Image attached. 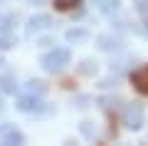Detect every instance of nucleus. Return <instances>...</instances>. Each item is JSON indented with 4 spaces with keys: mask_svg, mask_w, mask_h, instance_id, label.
<instances>
[{
    "mask_svg": "<svg viewBox=\"0 0 148 146\" xmlns=\"http://www.w3.org/2000/svg\"><path fill=\"white\" fill-rule=\"evenodd\" d=\"M69 62H72V55H69L67 47H54V50H49L47 55H42V60H40V64H42L47 72H52V74L67 69Z\"/></svg>",
    "mask_w": 148,
    "mask_h": 146,
    "instance_id": "obj_1",
    "label": "nucleus"
},
{
    "mask_svg": "<svg viewBox=\"0 0 148 146\" xmlns=\"http://www.w3.org/2000/svg\"><path fill=\"white\" fill-rule=\"evenodd\" d=\"M121 121H123V126H126L128 131H138V129H143V124H146V109H143L138 102H131V104L123 107V111H121Z\"/></svg>",
    "mask_w": 148,
    "mask_h": 146,
    "instance_id": "obj_2",
    "label": "nucleus"
},
{
    "mask_svg": "<svg viewBox=\"0 0 148 146\" xmlns=\"http://www.w3.org/2000/svg\"><path fill=\"white\" fill-rule=\"evenodd\" d=\"M0 144L20 146V144H25V136H22V131L15 129L12 124H0Z\"/></svg>",
    "mask_w": 148,
    "mask_h": 146,
    "instance_id": "obj_3",
    "label": "nucleus"
},
{
    "mask_svg": "<svg viewBox=\"0 0 148 146\" xmlns=\"http://www.w3.org/2000/svg\"><path fill=\"white\" fill-rule=\"evenodd\" d=\"M15 107H17L20 111H45V102L40 99L37 94H27V97H20Z\"/></svg>",
    "mask_w": 148,
    "mask_h": 146,
    "instance_id": "obj_4",
    "label": "nucleus"
},
{
    "mask_svg": "<svg viewBox=\"0 0 148 146\" xmlns=\"http://www.w3.org/2000/svg\"><path fill=\"white\" fill-rule=\"evenodd\" d=\"M52 27V17L49 15H32L27 20V35H37L42 30H49Z\"/></svg>",
    "mask_w": 148,
    "mask_h": 146,
    "instance_id": "obj_5",
    "label": "nucleus"
},
{
    "mask_svg": "<svg viewBox=\"0 0 148 146\" xmlns=\"http://www.w3.org/2000/svg\"><path fill=\"white\" fill-rule=\"evenodd\" d=\"M96 45L104 50V52H119L121 50V37H114V35H99L96 37Z\"/></svg>",
    "mask_w": 148,
    "mask_h": 146,
    "instance_id": "obj_6",
    "label": "nucleus"
},
{
    "mask_svg": "<svg viewBox=\"0 0 148 146\" xmlns=\"http://www.w3.org/2000/svg\"><path fill=\"white\" fill-rule=\"evenodd\" d=\"M131 82H133V87H136L138 92L148 94V67H143V69H138V72H133V74H131Z\"/></svg>",
    "mask_w": 148,
    "mask_h": 146,
    "instance_id": "obj_7",
    "label": "nucleus"
},
{
    "mask_svg": "<svg viewBox=\"0 0 148 146\" xmlns=\"http://www.w3.org/2000/svg\"><path fill=\"white\" fill-rule=\"evenodd\" d=\"M99 8H101L104 15H116V12L121 10V0H101Z\"/></svg>",
    "mask_w": 148,
    "mask_h": 146,
    "instance_id": "obj_8",
    "label": "nucleus"
},
{
    "mask_svg": "<svg viewBox=\"0 0 148 146\" xmlns=\"http://www.w3.org/2000/svg\"><path fill=\"white\" fill-rule=\"evenodd\" d=\"M15 77H12V74H3V77H0V89H3V92L5 94H15Z\"/></svg>",
    "mask_w": 148,
    "mask_h": 146,
    "instance_id": "obj_9",
    "label": "nucleus"
},
{
    "mask_svg": "<svg viewBox=\"0 0 148 146\" xmlns=\"http://www.w3.org/2000/svg\"><path fill=\"white\" fill-rule=\"evenodd\" d=\"M89 40V32L86 30H67V42H86Z\"/></svg>",
    "mask_w": 148,
    "mask_h": 146,
    "instance_id": "obj_10",
    "label": "nucleus"
},
{
    "mask_svg": "<svg viewBox=\"0 0 148 146\" xmlns=\"http://www.w3.org/2000/svg\"><path fill=\"white\" fill-rule=\"evenodd\" d=\"M27 92H30V94H37V97H40V94L47 92V84L40 82V79H30V82H27Z\"/></svg>",
    "mask_w": 148,
    "mask_h": 146,
    "instance_id": "obj_11",
    "label": "nucleus"
},
{
    "mask_svg": "<svg viewBox=\"0 0 148 146\" xmlns=\"http://www.w3.org/2000/svg\"><path fill=\"white\" fill-rule=\"evenodd\" d=\"M79 129H82V134H84L86 139H94V136H96V129H94V124H91V121H82Z\"/></svg>",
    "mask_w": 148,
    "mask_h": 146,
    "instance_id": "obj_12",
    "label": "nucleus"
},
{
    "mask_svg": "<svg viewBox=\"0 0 148 146\" xmlns=\"http://www.w3.org/2000/svg\"><path fill=\"white\" fill-rule=\"evenodd\" d=\"M74 5H79V0H54V8L57 10H72Z\"/></svg>",
    "mask_w": 148,
    "mask_h": 146,
    "instance_id": "obj_13",
    "label": "nucleus"
},
{
    "mask_svg": "<svg viewBox=\"0 0 148 146\" xmlns=\"http://www.w3.org/2000/svg\"><path fill=\"white\" fill-rule=\"evenodd\" d=\"M79 72H82V74H94V72H96V62H94V60H84L82 67H79Z\"/></svg>",
    "mask_w": 148,
    "mask_h": 146,
    "instance_id": "obj_14",
    "label": "nucleus"
},
{
    "mask_svg": "<svg viewBox=\"0 0 148 146\" xmlns=\"http://www.w3.org/2000/svg\"><path fill=\"white\" fill-rule=\"evenodd\" d=\"M10 25H12V15H0V35L10 32Z\"/></svg>",
    "mask_w": 148,
    "mask_h": 146,
    "instance_id": "obj_15",
    "label": "nucleus"
},
{
    "mask_svg": "<svg viewBox=\"0 0 148 146\" xmlns=\"http://www.w3.org/2000/svg\"><path fill=\"white\" fill-rule=\"evenodd\" d=\"M15 45V37H10L5 32V35H0V50H10V47Z\"/></svg>",
    "mask_w": 148,
    "mask_h": 146,
    "instance_id": "obj_16",
    "label": "nucleus"
},
{
    "mask_svg": "<svg viewBox=\"0 0 148 146\" xmlns=\"http://www.w3.org/2000/svg\"><path fill=\"white\" fill-rule=\"evenodd\" d=\"M116 84H119V74H114V77L101 79V82H99V87H101V89H109V87H116Z\"/></svg>",
    "mask_w": 148,
    "mask_h": 146,
    "instance_id": "obj_17",
    "label": "nucleus"
},
{
    "mask_svg": "<svg viewBox=\"0 0 148 146\" xmlns=\"http://www.w3.org/2000/svg\"><path fill=\"white\" fill-rule=\"evenodd\" d=\"M136 8L143 12V15H148V0H136Z\"/></svg>",
    "mask_w": 148,
    "mask_h": 146,
    "instance_id": "obj_18",
    "label": "nucleus"
},
{
    "mask_svg": "<svg viewBox=\"0 0 148 146\" xmlns=\"http://www.w3.org/2000/svg\"><path fill=\"white\" fill-rule=\"evenodd\" d=\"M86 102H89V97H77V107H79V109H84V107H89Z\"/></svg>",
    "mask_w": 148,
    "mask_h": 146,
    "instance_id": "obj_19",
    "label": "nucleus"
},
{
    "mask_svg": "<svg viewBox=\"0 0 148 146\" xmlns=\"http://www.w3.org/2000/svg\"><path fill=\"white\" fill-rule=\"evenodd\" d=\"M3 109H5V102H3V97H0V111H3Z\"/></svg>",
    "mask_w": 148,
    "mask_h": 146,
    "instance_id": "obj_20",
    "label": "nucleus"
},
{
    "mask_svg": "<svg viewBox=\"0 0 148 146\" xmlns=\"http://www.w3.org/2000/svg\"><path fill=\"white\" fill-rule=\"evenodd\" d=\"M143 35H148V22H146V27H143Z\"/></svg>",
    "mask_w": 148,
    "mask_h": 146,
    "instance_id": "obj_21",
    "label": "nucleus"
},
{
    "mask_svg": "<svg viewBox=\"0 0 148 146\" xmlns=\"http://www.w3.org/2000/svg\"><path fill=\"white\" fill-rule=\"evenodd\" d=\"M32 3H37V5H40V3H45V0H32Z\"/></svg>",
    "mask_w": 148,
    "mask_h": 146,
    "instance_id": "obj_22",
    "label": "nucleus"
},
{
    "mask_svg": "<svg viewBox=\"0 0 148 146\" xmlns=\"http://www.w3.org/2000/svg\"><path fill=\"white\" fill-rule=\"evenodd\" d=\"M94 3H96V5H99V3H101V0H94Z\"/></svg>",
    "mask_w": 148,
    "mask_h": 146,
    "instance_id": "obj_23",
    "label": "nucleus"
}]
</instances>
